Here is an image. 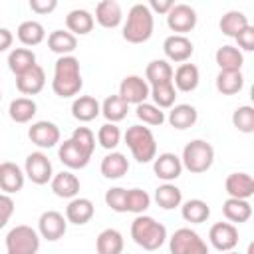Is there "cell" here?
Listing matches in <instances>:
<instances>
[{
    "label": "cell",
    "instance_id": "42",
    "mask_svg": "<svg viewBox=\"0 0 254 254\" xmlns=\"http://www.w3.org/2000/svg\"><path fill=\"white\" fill-rule=\"evenodd\" d=\"M151 204V196L143 189H129L125 192V212L143 214Z\"/></svg>",
    "mask_w": 254,
    "mask_h": 254
},
{
    "label": "cell",
    "instance_id": "13",
    "mask_svg": "<svg viewBox=\"0 0 254 254\" xmlns=\"http://www.w3.org/2000/svg\"><path fill=\"white\" fill-rule=\"evenodd\" d=\"M28 137L40 149H52L60 143V127L52 121H36L28 129Z\"/></svg>",
    "mask_w": 254,
    "mask_h": 254
},
{
    "label": "cell",
    "instance_id": "37",
    "mask_svg": "<svg viewBox=\"0 0 254 254\" xmlns=\"http://www.w3.org/2000/svg\"><path fill=\"white\" fill-rule=\"evenodd\" d=\"M16 36H18V40H20L24 46H38V44L44 42L46 30H44V26H42L40 22H36V20H26V22H22V24L18 26Z\"/></svg>",
    "mask_w": 254,
    "mask_h": 254
},
{
    "label": "cell",
    "instance_id": "51",
    "mask_svg": "<svg viewBox=\"0 0 254 254\" xmlns=\"http://www.w3.org/2000/svg\"><path fill=\"white\" fill-rule=\"evenodd\" d=\"M149 10L151 12H159V14H167L173 6H175V2L173 0H151L149 4Z\"/></svg>",
    "mask_w": 254,
    "mask_h": 254
},
{
    "label": "cell",
    "instance_id": "29",
    "mask_svg": "<svg viewBox=\"0 0 254 254\" xmlns=\"http://www.w3.org/2000/svg\"><path fill=\"white\" fill-rule=\"evenodd\" d=\"M222 214L226 216V220L242 224V222L250 220V216H252V204H250L248 200L230 198V196H228V198L222 202Z\"/></svg>",
    "mask_w": 254,
    "mask_h": 254
},
{
    "label": "cell",
    "instance_id": "50",
    "mask_svg": "<svg viewBox=\"0 0 254 254\" xmlns=\"http://www.w3.org/2000/svg\"><path fill=\"white\" fill-rule=\"evenodd\" d=\"M58 8V0H30V10L36 14H50Z\"/></svg>",
    "mask_w": 254,
    "mask_h": 254
},
{
    "label": "cell",
    "instance_id": "12",
    "mask_svg": "<svg viewBox=\"0 0 254 254\" xmlns=\"http://www.w3.org/2000/svg\"><path fill=\"white\" fill-rule=\"evenodd\" d=\"M208 240L218 252H230L238 244V228L232 222H216L208 230Z\"/></svg>",
    "mask_w": 254,
    "mask_h": 254
},
{
    "label": "cell",
    "instance_id": "14",
    "mask_svg": "<svg viewBox=\"0 0 254 254\" xmlns=\"http://www.w3.org/2000/svg\"><path fill=\"white\" fill-rule=\"evenodd\" d=\"M163 52H165L167 60L177 62V64H185V62L192 56L194 46H192V42H190L187 36L173 34V36L165 38V42H163Z\"/></svg>",
    "mask_w": 254,
    "mask_h": 254
},
{
    "label": "cell",
    "instance_id": "5",
    "mask_svg": "<svg viewBox=\"0 0 254 254\" xmlns=\"http://www.w3.org/2000/svg\"><path fill=\"white\" fill-rule=\"evenodd\" d=\"M181 163H183V169H187V171H190L194 175L206 173L214 163V149H212V145L208 141L194 139V141L185 145Z\"/></svg>",
    "mask_w": 254,
    "mask_h": 254
},
{
    "label": "cell",
    "instance_id": "53",
    "mask_svg": "<svg viewBox=\"0 0 254 254\" xmlns=\"http://www.w3.org/2000/svg\"><path fill=\"white\" fill-rule=\"evenodd\" d=\"M224 254H238V252H234V250H230V252H224Z\"/></svg>",
    "mask_w": 254,
    "mask_h": 254
},
{
    "label": "cell",
    "instance_id": "27",
    "mask_svg": "<svg viewBox=\"0 0 254 254\" xmlns=\"http://www.w3.org/2000/svg\"><path fill=\"white\" fill-rule=\"evenodd\" d=\"M214 60L220 67V71H240L242 64H244V56L238 48L234 46H220L214 54Z\"/></svg>",
    "mask_w": 254,
    "mask_h": 254
},
{
    "label": "cell",
    "instance_id": "25",
    "mask_svg": "<svg viewBox=\"0 0 254 254\" xmlns=\"http://www.w3.org/2000/svg\"><path fill=\"white\" fill-rule=\"evenodd\" d=\"M93 24H95L93 16L87 10H83V8H75V10L67 12V16H65L67 32L73 34V36H85V34H89L93 30Z\"/></svg>",
    "mask_w": 254,
    "mask_h": 254
},
{
    "label": "cell",
    "instance_id": "15",
    "mask_svg": "<svg viewBox=\"0 0 254 254\" xmlns=\"http://www.w3.org/2000/svg\"><path fill=\"white\" fill-rule=\"evenodd\" d=\"M153 171H155L157 179L171 183V181L179 179L183 173L181 157H177L175 153H161L159 157L153 159Z\"/></svg>",
    "mask_w": 254,
    "mask_h": 254
},
{
    "label": "cell",
    "instance_id": "33",
    "mask_svg": "<svg viewBox=\"0 0 254 254\" xmlns=\"http://www.w3.org/2000/svg\"><path fill=\"white\" fill-rule=\"evenodd\" d=\"M145 81L151 85H159V83H167L173 81V67L167 60H153L147 64L145 67Z\"/></svg>",
    "mask_w": 254,
    "mask_h": 254
},
{
    "label": "cell",
    "instance_id": "16",
    "mask_svg": "<svg viewBox=\"0 0 254 254\" xmlns=\"http://www.w3.org/2000/svg\"><path fill=\"white\" fill-rule=\"evenodd\" d=\"M24 183H26V175L16 163L12 161L0 163V190H4V194L22 190Z\"/></svg>",
    "mask_w": 254,
    "mask_h": 254
},
{
    "label": "cell",
    "instance_id": "2",
    "mask_svg": "<svg viewBox=\"0 0 254 254\" xmlns=\"http://www.w3.org/2000/svg\"><path fill=\"white\" fill-rule=\"evenodd\" d=\"M155 18L147 4H133L123 26V40L129 44H143L153 36Z\"/></svg>",
    "mask_w": 254,
    "mask_h": 254
},
{
    "label": "cell",
    "instance_id": "36",
    "mask_svg": "<svg viewBox=\"0 0 254 254\" xmlns=\"http://www.w3.org/2000/svg\"><path fill=\"white\" fill-rule=\"evenodd\" d=\"M155 202L165 208V210H171V208H177L181 206L183 202V192L179 187H175L173 183H163L161 187L155 189Z\"/></svg>",
    "mask_w": 254,
    "mask_h": 254
},
{
    "label": "cell",
    "instance_id": "35",
    "mask_svg": "<svg viewBox=\"0 0 254 254\" xmlns=\"http://www.w3.org/2000/svg\"><path fill=\"white\" fill-rule=\"evenodd\" d=\"M218 26H220V32H222L224 36L236 38L246 26H250V22H248V18H246L244 12H240V10H228V12L220 18Z\"/></svg>",
    "mask_w": 254,
    "mask_h": 254
},
{
    "label": "cell",
    "instance_id": "44",
    "mask_svg": "<svg viewBox=\"0 0 254 254\" xmlns=\"http://www.w3.org/2000/svg\"><path fill=\"white\" fill-rule=\"evenodd\" d=\"M135 115L145 123V125H163L165 123V111L159 109L153 103H139L135 107Z\"/></svg>",
    "mask_w": 254,
    "mask_h": 254
},
{
    "label": "cell",
    "instance_id": "22",
    "mask_svg": "<svg viewBox=\"0 0 254 254\" xmlns=\"http://www.w3.org/2000/svg\"><path fill=\"white\" fill-rule=\"evenodd\" d=\"M95 20L99 26L111 30V28H117L123 20V12H121V6L119 2L115 0H101L97 6H95Z\"/></svg>",
    "mask_w": 254,
    "mask_h": 254
},
{
    "label": "cell",
    "instance_id": "21",
    "mask_svg": "<svg viewBox=\"0 0 254 254\" xmlns=\"http://www.w3.org/2000/svg\"><path fill=\"white\" fill-rule=\"evenodd\" d=\"M58 157L60 161L67 167V169H83L87 163H89V155L85 151H81L71 139H65L64 143H60V149H58Z\"/></svg>",
    "mask_w": 254,
    "mask_h": 254
},
{
    "label": "cell",
    "instance_id": "17",
    "mask_svg": "<svg viewBox=\"0 0 254 254\" xmlns=\"http://www.w3.org/2000/svg\"><path fill=\"white\" fill-rule=\"evenodd\" d=\"M44 85H46V71L38 64L34 67H30L28 71L16 75V87L24 95H36L44 89Z\"/></svg>",
    "mask_w": 254,
    "mask_h": 254
},
{
    "label": "cell",
    "instance_id": "11",
    "mask_svg": "<svg viewBox=\"0 0 254 254\" xmlns=\"http://www.w3.org/2000/svg\"><path fill=\"white\" fill-rule=\"evenodd\" d=\"M67 230V220L62 212L58 210H46L42 212L40 220H38V234L50 242L60 240Z\"/></svg>",
    "mask_w": 254,
    "mask_h": 254
},
{
    "label": "cell",
    "instance_id": "20",
    "mask_svg": "<svg viewBox=\"0 0 254 254\" xmlns=\"http://www.w3.org/2000/svg\"><path fill=\"white\" fill-rule=\"evenodd\" d=\"M198 81H200V73L194 64H181L173 71V85L179 91H185V93L194 91L198 87Z\"/></svg>",
    "mask_w": 254,
    "mask_h": 254
},
{
    "label": "cell",
    "instance_id": "18",
    "mask_svg": "<svg viewBox=\"0 0 254 254\" xmlns=\"http://www.w3.org/2000/svg\"><path fill=\"white\" fill-rule=\"evenodd\" d=\"M224 189L230 198L248 200L254 194V179L248 173H230L224 181Z\"/></svg>",
    "mask_w": 254,
    "mask_h": 254
},
{
    "label": "cell",
    "instance_id": "52",
    "mask_svg": "<svg viewBox=\"0 0 254 254\" xmlns=\"http://www.w3.org/2000/svg\"><path fill=\"white\" fill-rule=\"evenodd\" d=\"M12 42H14L12 32H10L8 28H0V54L6 52V50L12 46Z\"/></svg>",
    "mask_w": 254,
    "mask_h": 254
},
{
    "label": "cell",
    "instance_id": "30",
    "mask_svg": "<svg viewBox=\"0 0 254 254\" xmlns=\"http://www.w3.org/2000/svg\"><path fill=\"white\" fill-rule=\"evenodd\" d=\"M48 48L54 54L60 56H71V52L77 48V38L73 34H69L67 30H54L48 36Z\"/></svg>",
    "mask_w": 254,
    "mask_h": 254
},
{
    "label": "cell",
    "instance_id": "34",
    "mask_svg": "<svg viewBox=\"0 0 254 254\" xmlns=\"http://www.w3.org/2000/svg\"><path fill=\"white\" fill-rule=\"evenodd\" d=\"M36 111H38V105L30 97H16V99L10 101V107H8V115L16 123H28V121H32V117L36 115Z\"/></svg>",
    "mask_w": 254,
    "mask_h": 254
},
{
    "label": "cell",
    "instance_id": "41",
    "mask_svg": "<svg viewBox=\"0 0 254 254\" xmlns=\"http://www.w3.org/2000/svg\"><path fill=\"white\" fill-rule=\"evenodd\" d=\"M149 97H153V105H157L159 109H169L175 105V99H177V89L173 85V81H167V83H159V85H151V91H149Z\"/></svg>",
    "mask_w": 254,
    "mask_h": 254
},
{
    "label": "cell",
    "instance_id": "54",
    "mask_svg": "<svg viewBox=\"0 0 254 254\" xmlns=\"http://www.w3.org/2000/svg\"><path fill=\"white\" fill-rule=\"evenodd\" d=\"M0 99H2V93H0Z\"/></svg>",
    "mask_w": 254,
    "mask_h": 254
},
{
    "label": "cell",
    "instance_id": "19",
    "mask_svg": "<svg viewBox=\"0 0 254 254\" xmlns=\"http://www.w3.org/2000/svg\"><path fill=\"white\" fill-rule=\"evenodd\" d=\"M93 212H95V206H93V202L89 198L75 196L65 206V220L71 222V224L81 226V224H87L93 218Z\"/></svg>",
    "mask_w": 254,
    "mask_h": 254
},
{
    "label": "cell",
    "instance_id": "26",
    "mask_svg": "<svg viewBox=\"0 0 254 254\" xmlns=\"http://www.w3.org/2000/svg\"><path fill=\"white\" fill-rule=\"evenodd\" d=\"M101 175L105 179H121L123 175H127L129 171V161L123 153L119 151H111L109 155H105L101 159Z\"/></svg>",
    "mask_w": 254,
    "mask_h": 254
},
{
    "label": "cell",
    "instance_id": "4",
    "mask_svg": "<svg viewBox=\"0 0 254 254\" xmlns=\"http://www.w3.org/2000/svg\"><path fill=\"white\" fill-rule=\"evenodd\" d=\"M125 145L137 163H151L157 157V141L149 127L131 125L125 131Z\"/></svg>",
    "mask_w": 254,
    "mask_h": 254
},
{
    "label": "cell",
    "instance_id": "40",
    "mask_svg": "<svg viewBox=\"0 0 254 254\" xmlns=\"http://www.w3.org/2000/svg\"><path fill=\"white\" fill-rule=\"evenodd\" d=\"M244 87L242 71H218L216 75V89L222 95H234Z\"/></svg>",
    "mask_w": 254,
    "mask_h": 254
},
{
    "label": "cell",
    "instance_id": "45",
    "mask_svg": "<svg viewBox=\"0 0 254 254\" xmlns=\"http://www.w3.org/2000/svg\"><path fill=\"white\" fill-rule=\"evenodd\" d=\"M97 141H99V145H101L103 149L113 151V149L119 145V141H121V131H119V127H117L115 123H103V125L99 127V131H97Z\"/></svg>",
    "mask_w": 254,
    "mask_h": 254
},
{
    "label": "cell",
    "instance_id": "7",
    "mask_svg": "<svg viewBox=\"0 0 254 254\" xmlns=\"http://www.w3.org/2000/svg\"><path fill=\"white\" fill-rule=\"evenodd\" d=\"M171 254H208L206 242L190 228H179L169 238Z\"/></svg>",
    "mask_w": 254,
    "mask_h": 254
},
{
    "label": "cell",
    "instance_id": "10",
    "mask_svg": "<svg viewBox=\"0 0 254 254\" xmlns=\"http://www.w3.org/2000/svg\"><path fill=\"white\" fill-rule=\"evenodd\" d=\"M149 91H151V87H149V83L143 77H139V75H127L119 83V93L117 95L127 105H131V103L133 105H139V103H145L147 101Z\"/></svg>",
    "mask_w": 254,
    "mask_h": 254
},
{
    "label": "cell",
    "instance_id": "48",
    "mask_svg": "<svg viewBox=\"0 0 254 254\" xmlns=\"http://www.w3.org/2000/svg\"><path fill=\"white\" fill-rule=\"evenodd\" d=\"M14 214V200L10 194H0V228H4L8 224V220Z\"/></svg>",
    "mask_w": 254,
    "mask_h": 254
},
{
    "label": "cell",
    "instance_id": "31",
    "mask_svg": "<svg viewBox=\"0 0 254 254\" xmlns=\"http://www.w3.org/2000/svg\"><path fill=\"white\" fill-rule=\"evenodd\" d=\"M97 254H121L123 252V236L115 228H105L99 232L95 240Z\"/></svg>",
    "mask_w": 254,
    "mask_h": 254
},
{
    "label": "cell",
    "instance_id": "23",
    "mask_svg": "<svg viewBox=\"0 0 254 254\" xmlns=\"http://www.w3.org/2000/svg\"><path fill=\"white\" fill-rule=\"evenodd\" d=\"M50 185H52L54 194L60 198H75L79 192V179L69 171H62L54 175Z\"/></svg>",
    "mask_w": 254,
    "mask_h": 254
},
{
    "label": "cell",
    "instance_id": "38",
    "mask_svg": "<svg viewBox=\"0 0 254 254\" xmlns=\"http://www.w3.org/2000/svg\"><path fill=\"white\" fill-rule=\"evenodd\" d=\"M129 105L119 97V95H109L101 103V115L107 119V123H117L127 117Z\"/></svg>",
    "mask_w": 254,
    "mask_h": 254
},
{
    "label": "cell",
    "instance_id": "6",
    "mask_svg": "<svg viewBox=\"0 0 254 254\" xmlns=\"http://www.w3.org/2000/svg\"><path fill=\"white\" fill-rule=\"evenodd\" d=\"M40 234L26 224L14 226L6 234V254H38Z\"/></svg>",
    "mask_w": 254,
    "mask_h": 254
},
{
    "label": "cell",
    "instance_id": "43",
    "mask_svg": "<svg viewBox=\"0 0 254 254\" xmlns=\"http://www.w3.org/2000/svg\"><path fill=\"white\" fill-rule=\"evenodd\" d=\"M232 125L240 133H254V107L240 105L232 113Z\"/></svg>",
    "mask_w": 254,
    "mask_h": 254
},
{
    "label": "cell",
    "instance_id": "9",
    "mask_svg": "<svg viewBox=\"0 0 254 254\" xmlns=\"http://www.w3.org/2000/svg\"><path fill=\"white\" fill-rule=\"evenodd\" d=\"M167 26L175 34L185 36L187 32H190L196 26V12H194V8L189 6V4H175L167 12Z\"/></svg>",
    "mask_w": 254,
    "mask_h": 254
},
{
    "label": "cell",
    "instance_id": "47",
    "mask_svg": "<svg viewBox=\"0 0 254 254\" xmlns=\"http://www.w3.org/2000/svg\"><path fill=\"white\" fill-rule=\"evenodd\" d=\"M125 192L127 189L113 187L105 192V204L115 212H125Z\"/></svg>",
    "mask_w": 254,
    "mask_h": 254
},
{
    "label": "cell",
    "instance_id": "8",
    "mask_svg": "<svg viewBox=\"0 0 254 254\" xmlns=\"http://www.w3.org/2000/svg\"><path fill=\"white\" fill-rule=\"evenodd\" d=\"M24 175H26L34 185H46V183H50L52 177H54V169H52V163H50L48 155H44L42 151L30 153V155L26 157Z\"/></svg>",
    "mask_w": 254,
    "mask_h": 254
},
{
    "label": "cell",
    "instance_id": "1",
    "mask_svg": "<svg viewBox=\"0 0 254 254\" xmlns=\"http://www.w3.org/2000/svg\"><path fill=\"white\" fill-rule=\"evenodd\" d=\"M83 79L79 71V60L75 56H60L54 65L52 89L60 97H73L81 91Z\"/></svg>",
    "mask_w": 254,
    "mask_h": 254
},
{
    "label": "cell",
    "instance_id": "39",
    "mask_svg": "<svg viewBox=\"0 0 254 254\" xmlns=\"http://www.w3.org/2000/svg\"><path fill=\"white\" fill-rule=\"evenodd\" d=\"M181 214H183V218L187 222L200 224L210 216V206L200 198H190L181 206Z\"/></svg>",
    "mask_w": 254,
    "mask_h": 254
},
{
    "label": "cell",
    "instance_id": "24",
    "mask_svg": "<svg viewBox=\"0 0 254 254\" xmlns=\"http://www.w3.org/2000/svg\"><path fill=\"white\" fill-rule=\"evenodd\" d=\"M99 113H101V103L91 95H79L71 103V115L81 123L93 121Z\"/></svg>",
    "mask_w": 254,
    "mask_h": 254
},
{
    "label": "cell",
    "instance_id": "32",
    "mask_svg": "<svg viewBox=\"0 0 254 254\" xmlns=\"http://www.w3.org/2000/svg\"><path fill=\"white\" fill-rule=\"evenodd\" d=\"M36 65V54L30 48H14L8 54V67L14 75H20Z\"/></svg>",
    "mask_w": 254,
    "mask_h": 254
},
{
    "label": "cell",
    "instance_id": "3",
    "mask_svg": "<svg viewBox=\"0 0 254 254\" xmlns=\"http://www.w3.org/2000/svg\"><path fill=\"white\" fill-rule=\"evenodd\" d=\"M131 238L137 246L145 250H157L167 240V228L161 222H157L153 216L137 214L135 220L131 222Z\"/></svg>",
    "mask_w": 254,
    "mask_h": 254
},
{
    "label": "cell",
    "instance_id": "46",
    "mask_svg": "<svg viewBox=\"0 0 254 254\" xmlns=\"http://www.w3.org/2000/svg\"><path fill=\"white\" fill-rule=\"evenodd\" d=\"M81 151H85L89 157L93 155V149H95V135L89 127H75L71 137H69Z\"/></svg>",
    "mask_w": 254,
    "mask_h": 254
},
{
    "label": "cell",
    "instance_id": "49",
    "mask_svg": "<svg viewBox=\"0 0 254 254\" xmlns=\"http://www.w3.org/2000/svg\"><path fill=\"white\" fill-rule=\"evenodd\" d=\"M234 40L238 42V48H242L244 52H252L254 50V26H246Z\"/></svg>",
    "mask_w": 254,
    "mask_h": 254
},
{
    "label": "cell",
    "instance_id": "28",
    "mask_svg": "<svg viewBox=\"0 0 254 254\" xmlns=\"http://www.w3.org/2000/svg\"><path fill=\"white\" fill-rule=\"evenodd\" d=\"M196 119H198V111L192 105H189V103L173 105L171 111H169V123H171V127L181 129V131L192 127L196 123Z\"/></svg>",
    "mask_w": 254,
    "mask_h": 254
}]
</instances>
